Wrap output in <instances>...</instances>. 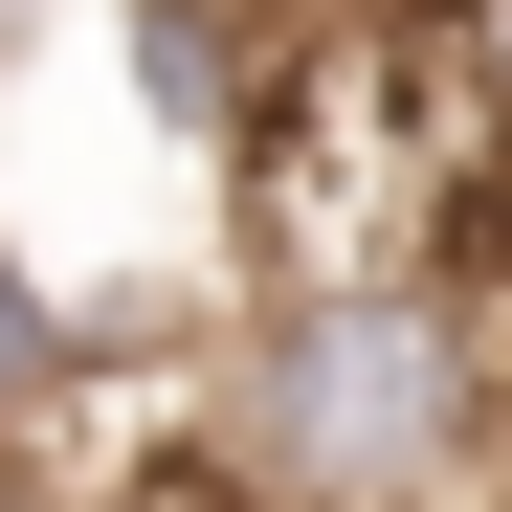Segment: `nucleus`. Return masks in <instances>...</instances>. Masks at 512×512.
<instances>
[{"label":"nucleus","mask_w":512,"mask_h":512,"mask_svg":"<svg viewBox=\"0 0 512 512\" xmlns=\"http://www.w3.org/2000/svg\"><path fill=\"white\" fill-rule=\"evenodd\" d=\"M201 468L245 512H468L512 401H490V312L446 268H290L201 334Z\"/></svg>","instance_id":"1"},{"label":"nucleus","mask_w":512,"mask_h":512,"mask_svg":"<svg viewBox=\"0 0 512 512\" xmlns=\"http://www.w3.org/2000/svg\"><path fill=\"white\" fill-rule=\"evenodd\" d=\"M67 379H90V312H67V268H23V245H0V446H23V468H45Z\"/></svg>","instance_id":"2"},{"label":"nucleus","mask_w":512,"mask_h":512,"mask_svg":"<svg viewBox=\"0 0 512 512\" xmlns=\"http://www.w3.org/2000/svg\"><path fill=\"white\" fill-rule=\"evenodd\" d=\"M0 23H23V0H0Z\"/></svg>","instance_id":"3"}]
</instances>
